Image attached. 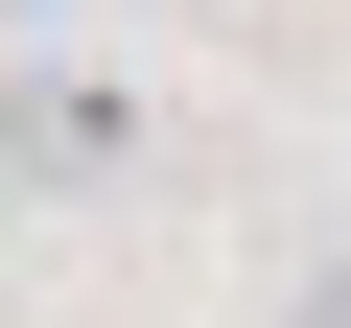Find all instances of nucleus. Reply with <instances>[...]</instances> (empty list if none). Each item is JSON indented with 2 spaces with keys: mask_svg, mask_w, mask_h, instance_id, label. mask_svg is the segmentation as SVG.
I'll return each mask as SVG.
<instances>
[{
  "mask_svg": "<svg viewBox=\"0 0 351 328\" xmlns=\"http://www.w3.org/2000/svg\"><path fill=\"white\" fill-rule=\"evenodd\" d=\"M0 164H47V188H71V164H117V117H94V94H0Z\"/></svg>",
  "mask_w": 351,
  "mask_h": 328,
  "instance_id": "obj_1",
  "label": "nucleus"
},
{
  "mask_svg": "<svg viewBox=\"0 0 351 328\" xmlns=\"http://www.w3.org/2000/svg\"><path fill=\"white\" fill-rule=\"evenodd\" d=\"M281 328H351V258H304V281H281Z\"/></svg>",
  "mask_w": 351,
  "mask_h": 328,
  "instance_id": "obj_2",
  "label": "nucleus"
}]
</instances>
